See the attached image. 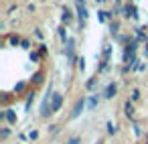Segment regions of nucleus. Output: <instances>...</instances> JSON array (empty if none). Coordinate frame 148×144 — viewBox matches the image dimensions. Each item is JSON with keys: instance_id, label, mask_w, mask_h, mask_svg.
<instances>
[{"instance_id": "1", "label": "nucleus", "mask_w": 148, "mask_h": 144, "mask_svg": "<svg viewBox=\"0 0 148 144\" xmlns=\"http://www.w3.org/2000/svg\"><path fill=\"white\" fill-rule=\"evenodd\" d=\"M77 16H79V29L85 27V21H87V8L83 2H79L77 0Z\"/></svg>"}, {"instance_id": "2", "label": "nucleus", "mask_w": 148, "mask_h": 144, "mask_svg": "<svg viewBox=\"0 0 148 144\" xmlns=\"http://www.w3.org/2000/svg\"><path fill=\"white\" fill-rule=\"evenodd\" d=\"M61 104H63V93H53V99H51V114L59 112V110H61Z\"/></svg>"}, {"instance_id": "3", "label": "nucleus", "mask_w": 148, "mask_h": 144, "mask_svg": "<svg viewBox=\"0 0 148 144\" xmlns=\"http://www.w3.org/2000/svg\"><path fill=\"white\" fill-rule=\"evenodd\" d=\"M65 53H67V59H69V61H75V39H69V41H67Z\"/></svg>"}, {"instance_id": "4", "label": "nucleus", "mask_w": 148, "mask_h": 144, "mask_svg": "<svg viewBox=\"0 0 148 144\" xmlns=\"http://www.w3.org/2000/svg\"><path fill=\"white\" fill-rule=\"evenodd\" d=\"M85 104H87V101H85V97H81V99H79V101L75 104L73 112H71V118H77V116H79V114H81V112L85 110Z\"/></svg>"}, {"instance_id": "5", "label": "nucleus", "mask_w": 148, "mask_h": 144, "mask_svg": "<svg viewBox=\"0 0 148 144\" xmlns=\"http://www.w3.org/2000/svg\"><path fill=\"white\" fill-rule=\"evenodd\" d=\"M122 12H124V16L126 19H138V10H136V6H124L122 8Z\"/></svg>"}, {"instance_id": "6", "label": "nucleus", "mask_w": 148, "mask_h": 144, "mask_svg": "<svg viewBox=\"0 0 148 144\" xmlns=\"http://www.w3.org/2000/svg\"><path fill=\"white\" fill-rule=\"evenodd\" d=\"M116 91H118V85H116V83H110V85L106 87V91H103V97H106V99H112V97L116 95Z\"/></svg>"}, {"instance_id": "7", "label": "nucleus", "mask_w": 148, "mask_h": 144, "mask_svg": "<svg viewBox=\"0 0 148 144\" xmlns=\"http://www.w3.org/2000/svg\"><path fill=\"white\" fill-rule=\"evenodd\" d=\"M124 114H126V118H134V104L130 99L124 104Z\"/></svg>"}, {"instance_id": "8", "label": "nucleus", "mask_w": 148, "mask_h": 144, "mask_svg": "<svg viewBox=\"0 0 148 144\" xmlns=\"http://www.w3.org/2000/svg\"><path fill=\"white\" fill-rule=\"evenodd\" d=\"M71 19H73V14H71V10L65 6V8H63V14H61V21H63L65 25H69V23H71Z\"/></svg>"}, {"instance_id": "9", "label": "nucleus", "mask_w": 148, "mask_h": 144, "mask_svg": "<svg viewBox=\"0 0 148 144\" xmlns=\"http://www.w3.org/2000/svg\"><path fill=\"white\" fill-rule=\"evenodd\" d=\"M6 112V120H8V124H16V114H14V110H4Z\"/></svg>"}, {"instance_id": "10", "label": "nucleus", "mask_w": 148, "mask_h": 144, "mask_svg": "<svg viewBox=\"0 0 148 144\" xmlns=\"http://www.w3.org/2000/svg\"><path fill=\"white\" fill-rule=\"evenodd\" d=\"M97 104H99V97H97V95H91V97H89V101H87V108H89V110H93V108H97Z\"/></svg>"}, {"instance_id": "11", "label": "nucleus", "mask_w": 148, "mask_h": 144, "mask_svg": "<svg viewBox=\"0 0 148 144\" xmlns=\"http://www.w3.org/2000/svg\"><path fill=\"white\" fill-rule=\"evenodd\" d=\"M118 31H120V23H112V25H110V33L116 37V35H118Z\"/></svg>"}, {"instance_id": "12", "label": "nucleus", "mask_w": 148, "mask_h": 144, "mask_svg": "<svg viewBox=\"0 0 148 144\" xmlns=\"http://www.w3.org/2000/svg\"><path fill=\"white\" fill-rule=\"evenodd\" d=\"M35 101V93H29L27 95V104H25V110H31V104Z\"/></svg>"}, {"instance_id": "13", "label": "nucleus", "mask_w": 148, "mask_h": 144, "mask_svg": "<svg viewBox=\"0 0 148 144\" xmlns=\"http://www.w3.org/2000/svg\"><path fill=\"white\" fill-rule=\"evenodd\" d=\"M118 132V128H116V124H112V122H108V134H116Z\"/></svg>"}, {"instance_id": "14", "label": "nucleus", "mask_w": 148, "mask_h": 144, "mask_svg": "<svg viewBox=\"0 0 148 144\" xmlns=\"http://www.w3.org/2000/svg\"><path fill=\"white\" fill-rule=\"evenodd\" d=\"M8 136H10V130H8V128H2V132H0V138H2V140H6Z\"/></svg>"}, {"instance_id": "15", "label": "nucleus", "mask_w": 148, "mask_h": 144, "mask_svg": "<svg viewBox=\"0 0 148 144\" xmlns=\"http://www.w3.org/2000/svg\"><path fill=\"white\" fill-rule=\"evenodd\" d=\"M136 35H138V41H146V35L142 29H136Z\"/></svg>"}, {"instance_id": "16", "label": "nucleus", "mask_w": 148, "mask_h": 144, "mask_svg": "<svg viewBox=\"0 0 148 144\" xmlns=\"http://www.w3.org/2000/svg\"><path fill=\"white\" fill-rule=\"evenodd\" d=\"M59 37H61V41H69V39H67V31H65V29H59Z\"/></svg>"}, {"instance_id": "17", "label": "nucleus", "mask_w": 148, "mask_h": 144, "mask_svg": "<svg viewBox=\"0 0 148 144\" xmlns=\"http://www.w3.org/2000/svg\"><path fill=\"white\" fill-rule=\"evenodd\" d=\"M18 43H23V41L18 39V35H12V37H10V45H18Z\"/></svg>"}, {"instance_id": "18", "label": "nucleus", "mask_w": 148, "mask_h": 144, "mask_svg": "<svg viewBox=\"0 0 148 144\" xmlns=\"http://www.w3.org/2000/svg\"><path fill=\"white\" fill-rule=\"evenodd\" d=\"M33 79H35V83H41V81H43V73H41V71H39V73H35V77H33Z\"/></svg>"}, {"instance_id": "19", "label": "nucleus", "mask_w": 148, "mask_h": 144, "mask_svg": "<svg viewBox=\"0 0 148 144\" xmlns=\"http://www.w3.org/2000/svg\"><path fill=\"white\" fill-rule=\"evenodd\" d=\"M138 99H140V91L134 89V91H132V101H138Z\"/></svg>"}, {"instance_id": "20", "label": "nucleus", "mask_w": 148, "mask_h": 144, "mask_svg": "<svg viewBox=\"0 0 148 144\" xmlns=\"http://www.w3.org/2000/svg\"><path fill=\"white\" fill-rule=\"evenodd\" d=\"M39 57H41L39 53H35V51H31V61H39Z\"/></svg>"}, {"instance_id": "21", "label": "nucleus", "mask_w": 148, "mask_h": 144, "mask_svg": "<svg viewBox=\"0 0 148 144\" xmlns=\"http://www.w3.org/2000/svg\"><path fill=\"white\" fill-rule=\"evenodd\" d=\"M29 136H31V140H37V138H39V132H37V130H31Z\"/></svg>"}, {"instance_id": "22", "label": "nucleus", "mask_w": 148, "mask_h": 144, "mask_svg": "<svg viewBox=\"0 0 148 144\" xmlns=\"http://www.w3.org/2000/svg\"><path fill=\"white\" fill-rule=\"evenodd\" d=\"M79 142H81V138H79V136H75V138H71L67 144H79Z\"/></svg>"}, {"instance_id": "23", "label": "nucleus", "mask_w": 148, "mask_h": 144, "mask_svg": "<svg viewBox=\"0 0 148 144\" xmlns=\"http://www.w3.org/2000/svg\"><path fill=\"white\" fill-rule=\"evenodd\" d=\"M77 63H79V69H81V71H83V69H85V59H83V57H81V59H79V61H77Z\"/></svg>"}, {"instance_id": "24", "label": "nucleus", "mask_w": 148, "mask_h": 144, "mask_svg": "<svg viewBox=\"0 0 148 144\" xmlns=\"http://www.w3.org/2000/svg\"><path fill=\"white\" fill-rule=\"evenodd\" d=\"M93 85H95V77H91V79H89V81H87V89H91V87H93Z\"/></svg>"}, {"instance_id": "25", "label": "nucleus", "mask_w": 148, "mask_h": 144, "mask_svg": "<svg viewBox=\"0 0 148 144\" xmlns=\"http://www.w3.org/2000/svg\"><path fill=\"white\" fill-rule=\"evenodd\" d=\"M134 134H136V136H140V134H142V130H140V126H138V124H134Z\"/></svg>"}, {"instance_id": "26", "label": "nucleus", "mask_w": 148, "mask_h": 144, "mask_svg": "<svg viewBox=\"0 0 148 144\" xmlns=\"http://www.w3.org/2000/svg\"><path fill=\"white\" fill-rule=\"evenodd\" d=\"M21 45H23V49H29V47H31V43H29V41H27V39H25V41H23V43H21Z\"/></svg>"}, {"instance_id": "27", "label": "nucleus", "mask_w": 148, "mask_h": 144, "mask_svg": "<svg viewBox=\"0 0 148 144\" xmlns=\"http://www.w3.org/2000/svg\"><path fill=\"white\" fill-rule=\"evenodd\" d=\"M116 2H118V4H120V2H122V0H116Z\"/></svg>"}, {"instance_id": "28", "label": "nucleus", "mask_w": 148, "mask_h": 144, "mask_svg": "<svg viewBox=\"0 0 148 144\" xmlns=\"http://www.w3.org/2000/svg\"><path fill=\"white\" fill-rule=\"evenodd\" d=\"M97 144H103V142H97Z\"/></svg>"}]
</instances>
